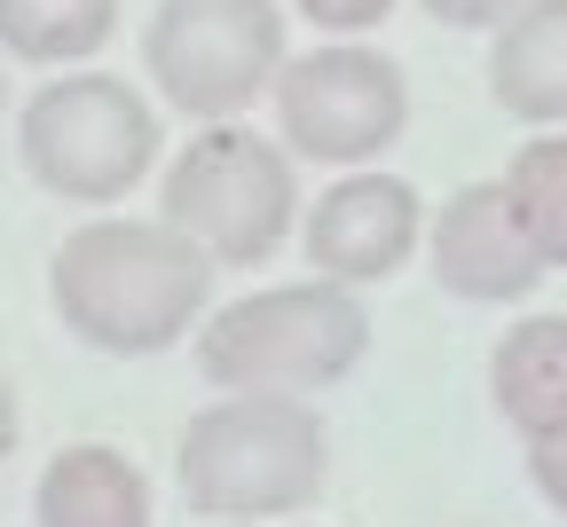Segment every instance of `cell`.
Returning a JSON list of instances; mask_svg holds the SVG:
<instances>
[{
    "label": "cell",
    "mask_w": 567,
    "mask_h": 527,
    "mask_svg": "<svg viewBox=\"0 0 567 527\" xmlns=\"http://www.w3.org/2000/svg\"><path fill=\"white\" fill-rule=\"evenodd\" d=\"M213 260L174 229V220H80L55 260L48 291L71 339H87L95 354H166L197 308H205Z\"/></svg>",
    "instance_id": "obj_1"
},
{
    "label": "cell",
    "mask_w": 567,
    "mask_h": 527,
    "mask_svg": "<svg viewBox=\"0 0 567 527\" xmlns=\"http://www.w3.org/2000/svg\"><path fill=\"white\" fill-rule=\"evenodd\" d=\"M174 473L182 504L205 519H292L331 480L323 410H308L300 394H221L189 417Z\"/></svg>",
    "instance_id": "obj_2"
},
{
    "label": "cell",
    "mask_w": 567,
    "mask_h": 527,
    "mask_svg": "<svg viewBox=\"0 0 567 527\" xmlns=\"http://www.w3.org/2000/svg\"><path fill=\"white\" fill-rule=\"evenodd\" d=\"M363 347H371V308L354 299V283L308 276L229 299L197 339V370L229 394H316L347 379Z\"/></svg>",
    "instance_id": "obj_3"
},
{
    "label": "cell",
    "mask_w": 567,
    "mask_h": 527,
    "mask_svg": "<svg viewBox=\"0 0 567 527\" xmlns=\"http://www.w3.org/2000/svg\"><path fill=\"white\" fill-rule=\"evenodd\" d=\"M166 220L213 260V268H252L268 260L300 220V174L276 142L221 118L189 134V149L166 166Z\"/></svg>",
    "instance_id": "obj_4"
},
{
    "label": "cell",
    "mask_w": 567,
    "mask_h": 527,
    "mask_svg": "<svg viewBox=\"0 0 567 527\" xmlns=\"http://www.w3.org/2000/svg\"><path fill=\"white\" fill-rule=\"evenodd\" d=\"M17 149L40 189L71 205H111L126 197L158 158V111L111 71H63V80L24 95Z\"/></svg>",
    "instance_id": "obj_5"
},
{
    "label": "cell",
    "mask_w": 567,
    "mask_h": 527,
    "mask_svg": "<svg viewBox=\"0 0 567 527\" xmlns=\"http://www.w3.org/2000/svg\"><path fill=\"white\" fill-rule=\"evenodd\" d=\"M142 63L182 118L221 126L276 87L284 9L276 0H166L142 32Z\"/></svg>",
    "instance_id": "obj_6"
},
{
    "label": "cell",
    "mask_w": 567,
    "mask_h": 527,
    "mask_svg": "<svg viewBox=\"0 0 567 527\" xmlns=\"http://www.w3.org/2000/svg\"><path fill=\"white\" fill-rule=\"evenodd\" d=\"M276 126L292 158L316 166H363L402 134L410 118V87H402V63L363 48V40H323L308 55H292L276 71Z\"/></svg>",
    "instance_id": "obj_7"
},
{
    "label": "cell",
    "mask_w": 567,
    "mask_h": 527,
    "mask_svg": "<svg viewBox=\"0 0 567 527\" xmlns=\"http://www.w3.org/2000/svg\"><path fill=\"white\" fill-rule=\"evenodd\" d=\"M425 229V205L402 174H363L354 166L347 182H331L316 197V213L300 220V245H308V268L331 276V283H379L410 260Z\"/></svg>",
    "instance_id": "obj_8"
},
{
    "label": "cell",
    "mask_w": 567,
    "mask_h": 527,
    "mask_svg": "<svg viewBox=\"0 0 567 527\" xmlns=\"http://www.w3.org/2000/svg\"><path fill=\"white\" fill-rule=\"evenodd\" d=\"M434 276L457 299H520L544 283V252L528 245L505 182H473L434 220Z\"/></svg>",
    "instance_id": "obj_9"
},
{
    "label": "cell",
    "mask_w": 567,
    "mask_h": 527,
    "mask_svg": "<svg viewBox=\"0 0 567 527\" xmlns=\"http://www.w3.org/2000/svg\"><path fill=\"white\" fill-rule=\"evenodd\" d=\"M40 527H151V480L126 448L111 441H71L48 457L40 496H32Z\"/></svg>",
    "instance_id": "obj_10"
},
{
    "label": "cell",
    "mask_w": 567,
    "mask_h": 527,
    "mask_svg": "<svg viewBox=\"0 0 567 527\" xmlns=\"http://www.w3.org/2000/svg\"><path fill=\"white\" fill-rule=\"evenodd\" d=\"M488 87L528 126H567V0H520L488 48Z\"/></svg>",
    "instance_id": "obj_11"
},
{
    "label": "cell",
    "mask_w": 567,
    "mask_h": 527,
    "mask_svg": "<svg viewBox=\"0 0 567 527\" xmlns=\"http://www.w3.org/2000/svg\"><path fill=\"white\" fill-rule=\"evenodd\" d=\"M488 402L505 410L520 441L567 425V316H528L505 331V347L488 362Z\"/></svg>",
    "instance_id": "obj_12"
},
{
    "label": "cell",
    "mask_w": 567,
    "mask_h": 527,
    "mask_svg": "<svg viewBox=\"0 0 567 527\" xmlns=\"http://www.w3.org/2000/svg\"><path fill=\"white\" fill-rule=\"evenodd\" d=\"M118 32V0H0V48L24 63H80Z\"/></svg>",
    "instance_id": "obj_13"
},
{
    "label": "cell",
    "mask_w": 567,
    "mask_h": 527,
    "mask_svg": "<svg viewBox=\"0 0 567 527\" xmlns=\"http://www.w3.org/2000/svg\"><path fill=\"white\" fill-rule=\"evenodd\" d=\"M505 197L520 213L528 245L544 252V268H567V134H536L520 149L505 166Z\"/></svg>",
    "instance_id": "obj_14"
},
{
    "label": "cell",
    "mask_w": 567,
    "mask_h": 527,
    "mask_svg": "<svg viewBox=\"0 0 567 527\" xmlns=\"http://www.w3.org/2000/svg\"><path fill=\"white\" fill-rule=\"evenodd\" d=\"M528 480H536V496L551 512H567V425H551V433L528 441Z\"/></svg>",
    "instance_id": "obj_15"
},
{
    "label": "cell",
    "mask_w": 567,
    "mask_h": 527,
    "mask_svg": "<svg viewBox=\"0 0 567 527\" xmlns=\"http://www.w3.org/2000/svg\"><path fill=\"white\" fill-rule=\"evenodd\" d=\"M292 9H300L316 32H371L394 0H292Z\"/></svg>",
    "instance_id": "obj_16"
},
{
    "label": "cell",
    "mask_w": 567,
    "mask_h": 527,
    "mask_svg": "<svg viewBox=\"0 0 567 527\" xmlns=\"http://www.w3.org/2000/svg\"><path fill=\"white\" fill-rule=\"evenodd\" d=\"M442 24H457V32H488V24H505L520 0H425Z\"/></svg>",
    "instance_id": "obj_17"
},
{
    "label": "cell",
    "mask_w": 567,
    "mask_h": 527,
    "mask_svg": "<svg viewBox=\"0 0 567 527\" xmlns=\"http://www.w3.org/2000/svg\"><path fill=\"white\" fill-rule=\"evenodd\" d=\"M17 448V394H9V379H0V457Z\"/></svg>",
    "instance_id": "obj_18"
},
{
    "label": "cell",
    "mask_w": 567,
    "mask_h": 527,
    "mask_svg": "<svg viewBox=\"0 0 567 527\" xmlns=\"http://www.w3.org/2000/svg\"><path fill=\"white\" fill-rule=\"evenodd\" d=\"M0 103H9V80H0Z\"/></svg>",
    "instance_id": "obj_19"
}]
</instances>
